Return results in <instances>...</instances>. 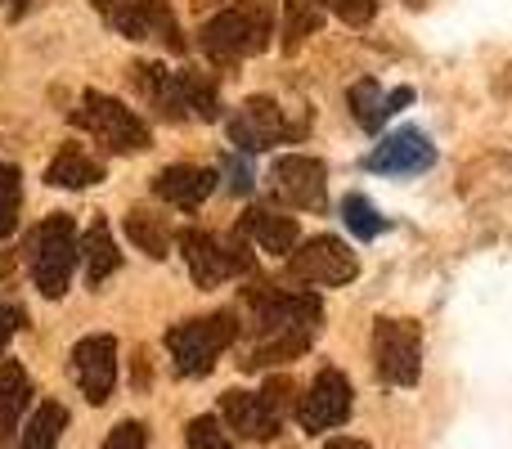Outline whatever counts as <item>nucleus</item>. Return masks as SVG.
I'll return each instance as SVG.
<instances>
[{"mask_svg": "<svg viewBox=\"0 0 512 449\" xmlns=\"http://www.w3.org/2000/svg\"><path fill=\"white\" fill-rule=\"evenodd\" d=\"M346 104H351V117L360 122V131H382V122H387V95H382V86L373 77H360L351 90H346Z\"/></svg>", "mask_w": 512, "mask_h": 449, "instance_id": "obj_24", "label": "nucleus"}, {"mask_svg": "<svg viewBox=\"0 0 512 449\" xmlns=\"http://www.w3.org/2000/svg\"><path fill=\"white\" fill-rule=\"evenodd\" d=\"M23 328V310L18 306H9V301H0V351L9 346V337Z\"/></svg>", "mask_w": 512, "mask_h": 449, "instance_id": "obj_32", "label": "nucleus"}, {"mask_svg": "<svg viewBox=\"0 0 512 449\" xmlns=\"http://www.w3.org/2000/svg\"><path fill=\"white\" fill-rule=\"evenodd\" d=\"M212 189H216V171L212 167H194V162H176V167H167V171L153 176V194H158L162 203L180 207V212L203 207L207 198H212Z\"/></svg>", "mask_w": 512, "mask_h": 449, "instance_id": "obj_16", "label": "nucleus"}, {"mask_svg": "<svg viewBox=\"0 0 512 449\" xmlns=\"http://www.w3.org/2000/svg\"><path fill=\"white\" fill-rule=\"evenodd\" d=\"M27 5H32V0H0V9H5L9 18H23V14H27Z\"/></svg>", "mask_w": 512, "mask_h": 449, "instance_id": "obj_35", "label": "nucleus"}, {"mask_svg": "<svg viewBox=\"0 0 512 449\" xmlns=\"http://www.w3.org/2000/svg\"><path fill=\"white\" fill-rule=\"evenodd\" d=\"M180 247H185V265H189L198 288H216V283L256 270V256L248 252L243 234L221 238V234H207V229H185V234H180Z\"/></svg>", "mask_w": 512, "mask_h": 449, "instance_id": "obj_7", "label": "nucleus"}, {"mask_svg": "<svg viewBox=\"0 0 512 449\" xmlns=\"http://www.w3.org/2000/svg\"><path fill=\"white\" fill-rule=\"evenodd\" d=\"M126 238H131L144 256L162 261V256L171 252V221L149 212V207H131V212H126Z\"/></svg>", "mask_w": 512, "mask_h": 449, "instance_id": "obj_22", "label": "nucleus"}, {"mask_svg": "<svg viewBox=\"0 0 512 449\" xmlns=\"http://www.w3.org/2000/svg\"><path fill=\"white\" fill-rule=\"evenodd\" d=\"M288 405H292V382L270 378L265 391H225L221 418L230 423V432L243 436V441H274V436L283 432Z\"/></svg>", "mask_w": 512, "mask_h": 449, "instance_id": "obj_6", "label": "nucleus"}, {"mask_svg": "<svg viewBox=\"0 0 512 449\" xmlns=\"http://www.w3.org/2000/svg\"><path fill=\"white\" fill-rule=\"evenodd\" d=\"M99 180H104V162L90 158L81 144H63L54 153V162L45 167V185H54V189H90Z\"/></svg>", "mask_w": 512, "mask_h": 449, "instance_id": "obj_20", "label": "nucleus"}, {"mask_svg": "<svg viewBox=\"0 0 512 449\" xmlns=\"http://www.w3.org/2000/svg\"><path fill=\"white\" fill-rule=\"evenodd\" d=\"M432 162H436V144L427 140L423 131L405 126V131L387 135V140L369 153V162H364V167L378 171V176H418V171H427Z\"/></svg>", "mask_w": 512, "mask_h": 449, "instance_id": "obj_15", "label": "nucleus"}, {"mask_svg": "<svg viewBox=\"0 0 512 449\" xmlns=\"http://www.w3.org/2000/svg\"><path fill=\"white\" fill-rule=\"evenodd\" d=\"M239 342V319L230 310H216L203 319H185L167 333V351L180 378H207L230 346Z\"/></svg>", "mask_w": 512, "mask_h": 449, "instance_id": "obj_3", "label": "nucleus"}, {"mask_svg": "<svg viewBox=\"0 0 512 449\" xmlns=\"http://www.w3.org/2000/svg\"><path fill=\"white\" fill-rule=\"evenodd\" d=\"M27 261H32V279L41 288V297L59 301L72 283V270L81 261V238L68 212H54L36 225L32 243H27Z\"/></svg>", "mask_w": 512, "mask_h": 449, "instance_id": "obj_4", "label": "nucleus"}, {"mask_svg": "<svg viewBox=\"0 0 512 449\" xmlns=\"http://www.w3.org/2000/svg\"><path fill=\"white\" fill-rule=\"evenodd\" d=\"M225 176H230V194H252V171L248 167H243V162L239 158H230V162H225Z\"/></svg>", "mask_w": 512, "mask_h": 449, "instance_id": "obj_33", "label": "nucleus"}, {"mask_svg": "<svg viewBox=\"0 0 512 449\" xmlns=\"http://www.w3.org/2000/svg\"><path fill=\"white\" fill-rule=\"evenodd\" d=\"M81 256H86V283L90 288H104L117 270H122V252H117L113 234H108V221H95L81 238Z\"/></svg>", "mask_w": 512, "mask_h": 449, "instance_id": "obj_21", "label": "nucleus"}, {"mask_svg": "<svg viewBox=\"0 0 512 449\" xmlns=\"http://www.w3.org/2000/svg\"><path fill=\"white\" fill-rule=\"evenodd\" d=\"M185 441H189V449H234L230 432H221L216 418H194V423L185 427Z\"/></svg>", "mask_w": 512, "mask_h": 449, "instance_id": "obj_29", "label": "nucleus"}, {"mask_svg": "<svg viewBox=\"0 0 512 449\" xmlns=\"http://www.w3.org/2000/svg\"><path fill=\"white\" fill-rule=\"evenodd\" d=\"M180 86V104H185V117H198V122H216L221 117V90L207 72H176Z\"/></svg>", "mask_w": 512, "mask_h": 449, "instance_id": "obj_23", "label": "nucleus"}, {"mask_svg": "<svg viewBox=\"0 0 512 449\" xmlns=\"http://www.w3.org/2000/svg\"><path fill=\"white\" fill-rule=\"evenodd\" d=\"M239 234L252 238V243L261 247V252H270V256H288L292 247L301 243L297 221H292V216L270 212V207H252V212L239 221Z\"/></svg>", "mask_w": 512, "mask_h": 449, "instance_id": "obj_17", "label": "nucleus"}, {"mask_svg": "<svg viewBox=\"0 0 512 449\" xmlns=\"http://www.w3.org/2000/svg\"><path fill=\"white\" fill-rule=\"evenodd\" d=\"M346 418H351V382H346V373L324 369L315 382H310L306 396L297 400V423L315 436V432L342 427Z\"/></svg>", "mask_w": 512, "mask_h": 449, "instance_id": "obj_13", "label": "nucleus"}, {"mask_svg": "<svg viewBox=\"0 0 512 449\" xmlns=\"http://www.w3.org/2000/svg\"><path fill=\"white\" fill-rule=\"evenodd\" d=\"M274 36V5L270 0H234L216 18H207L198 45L212 63H243L261 54Z\"/></svg>", "mask_w": 512, "mask_h": 449, "instance_id": "obj_2", "label": "nucleus"}, {"mask_svg": "<svg viewBox=\"0 0 512 449\" xmlns=\"http://www.w3.org/2000/svg\"><path fill=\"white\" fill-rule=\"evenodd\" d=\"M72 378H77L81 396L90 405H104L117 387V342L108 333L99 337H81L72 346Z\"/></svg>", "mask_w": 512, "mask_h": 449, "instance_id": "obj_14", "label": "nucleus"}, {"mask_svg": "<svg viewBox=\"0 0 512 449\" xmlns=\"http://www.w3.org/2000/svg\"><path fill=\"white\" fill-rule=\"evenodd\" d=\"M373 369L391 387H414L418 373H423V324L378 319V328H373Z\"/></svg>", "mask_w": 512, "mask_h": 449, "instance_id": "obj_9", "label": "nucleus"}, {"mask_svg": "<svg viewBox=\"0 0 512 449\" xmlns=\"http://www.w3.org/2000/svg\"><path fill=\"white\" fill-rule=\"evenodd\" d=\"M104 449H149V432H144V423H117Z\"/></svg>", "mask_w": 512, "mask_h": 449, "instance_id": "obj_31", "label": "nucleus"}, {"mask_svg": "<svg viewBox=\"0 0 512 449\" xmlns=\"http://www.w3.org/2000/svg\"><path fill=\"white\" fill-rule=\"evenodd\" d=\"M27 405H32V382L23 364H0V449H14V432L23 427Z\"/></svg>", "mask_w": 512, "mask_h": 449, "instance_id": "obj_19", "label": "nucleus"}, {"mask_svg": "<svg viewBox=\"0 0 512 449\" xmlns=\"http://www.w3.org/2000/svg\"><path fill=\"white\" fill-rule=\"evenodd\" d=\"M409 99H414V90H409V86L391 90V95H387V113H400V108H405V104H409Z\"/></svg>", "mask_w": 512, "mask_h": 449, "instance_id": "obj_34", "label": "nucleus"}, {"mask_svg": "<svg viewBox=\"0 0 512 449\" xmlns=\"http://www.w3.org/2000/svg\"><path fill=\"white\" fill-rule=\"evenodd\" d=\"M18 212H23V176L14 162H0V238L18 229Z\"/></svg>", "mask_w": 512, "mask_h": 449, "instance_id": "obj_28", "label": "nucleus"}, {"mask_svg": "<svg viewBox=\"0 0 512 449\" xmlns=\"http://www.w3.org/2000/svg\"><path fill=\"white\" fill-rule=\"evenodd\" d=\"M288 274L297 283H310V288H342L360 274V261L355 252L333 234H319V238H306L288 252Z\"/></svg>", "mask_w": 512, "mask_h": 449, "instance_id": "obj_10", "label": "nucleus"}, {"mask_svg": "<svg viewBox=\"0 0 512 449\" xmlns=\"http://www.w3.org/2000/svg\"><path fill=\"white\" fill-rule=\"evenodd\" d=\"M131 86L149 99V108L167 122H185V104H180V86L176 72H167L162 63H135L131 68Z\"/></svg>", "mask_w": 512, "mask_h": 449, "instance_id": "obj_18", "label": "nucleus"}, {"mask_svg": "<svg viewBox=\"0 0 512 449\" xmlns=\"http://www.w3.org/2000/svg\"><path fill=\"white\" fill-rule=\"evenodd\" d=\"M342 221H346V229H351L355 238H364V243L387 229V216H378V207H373L364 194H346L342 198Z\"/></svg>", "mask_w": 512, "mask_h": 449, "instance_id": "obj_27", "label": "nucleus"}, {"mask_svg": "<svg viewBox=\"0 0 512 449\" xmlns=\"http://www.w3.org/2000/svg\"><path fill=\"white\" fill-rule=\"evenodd\" d=\"M72 126L90 135L95 144H104L108 153H144L153 144L149 126L113 95H99V90H86L81 104L72 108Z\"/></svg>", "mask_w": 512, "mask_h": 449, "instance_id": "obj_5", "label": "nucleus"}, {"mask_svg": "<svg viewBox=\"0 0 512 449\" xmlns=\"http://www.w3.org/2000/svg\"><path fill=\"white\" fill-rule=\"evenodd\" d=\"M319 32V5L315 0H283V50H297L306 36Z\"/></svg>", "mask_w": 512, "mask_h": 449, "instance_id": "obj_26", "label": "nucleus"}, {"mask_svg": "<svg viewBox=\"0 0 512 449\" xmlns=\"http://www.w3.org/2000/svg\"><path fill=\"white\" fill-rule=\"evenodd\" d=\"M324 449H369V445H364V441H346V436H342V441H328Z\"/></svg>", "mask_w": 512, "mask_h": 449, "instance_id": "obj_36", "label": "nucleus"}, {"mask_svg": "<svg viewBox=\"0 0 512 449\" xmlns=\"http://www.w3.org/2000/svg\"><path fill=\"white\" fill-rule=\"evenodd\" d=\"M270 189L279 203L297 207V212H324L328 207V171L319 158L306 153H288L270 167Z\"/></svg>", "mask_w": 512, "mask_h": 449, "instance_id": "obj_11", "label": "nucleus"}, {"mask_svg": "<svg viewBox=\"0 0 512 449\" xmlns=\"http://www.w3.org/2000/svg\"><path fill=\"white\" fill-rule=\"evenodd\" d=\"M315 5H324V9H333L342 23H351V27H364L373 14H378V0H315Z\"/></svg>", "mask_w": 512, "mask_h": 449, "instance_id": "obj_30", "label": "nucleus"}, {"mask_svg": "<svg viewBox=\"0 0 512 449\" xmlns=\"http://www.w3.org/2000/svg\"><path fill=\"white\" fill-rule=\"evenodd\" d=\"M405 5H423V0H405Z\"/></svg>", "mask_w": 512, "mask_h": 449, "instance_id": "obj_37", "label": "nucleus"}, {"mask_svg": "<svg viewBox=\"0 0 512 449\" xmlns=\"http://www.w3.org/2000/svg\"><path fill=\"white\" fill-rule=\"evenodd\" d=\"M252 310V346L243 351V369H270V364H288L306 355L315 342L324 306L315 292H283L274 283H256L243 292Z\"/></svg>", "mask_w": 512, "mask_h": 449, "instance_id": "obj_1", "label": "nucleus"}, {"mask_svg": "<svg viewBox=\"0 0 512 449\" xmlns=\"http://www.w3.org/2000/svg\"><path fill=\"white\" fill-rule=\"evenodd\" d=\"M63 427H68V409L63 405H41L32 414V423L18 432V445L14 449H59V436H63Z\"/></svg>", "mask_w": 512, "mask_h": 449, "instance_id": "obj_25", "label": "nucleus"}, {"mask_svg": "<svg viewBox=\"0 0 512 449\" xmlns=\"http://www.w3.org/2000/svg\"><path fill=\"white\" fill-rule=\"evenodd\" d=\"M297 135H301V126L288 122V113L265 95H252L248 104L230 117V140L239 144L243 153H265V149H274V144L297 140Z\"/></svg>", "mask_w": 512, "mask_h": 449, "instance_id": "obj_12", "label": "nucleus"}, {"mask_svg": "<svg viewBox=\"0 0 512 449\" xmlns=\"http://www.w3.org/2000/svg\"><path fill=\"white\" fill-rule=\"evenodd\" d=\"M90 5L104 14V23L113 32H122L126 41H158L167 50H185V36L180 23L171 14L167 0H90Z\"/></svg>", "mask_w": 512, "mask_h": 449, "instance_id": "obj_8", "label": "nucleus"}]
</instances>
